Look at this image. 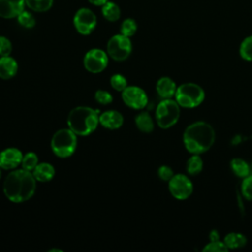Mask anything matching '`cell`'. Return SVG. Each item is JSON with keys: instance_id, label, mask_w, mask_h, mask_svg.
Returning <instances> with one entry per match:
<instances>
[{"instance_id": "cell-1", "label": "cell", "mask_w": 252, "mask_h": 252, "mask_svg": "<svg viewBox=\"0 0 252 252\" xmlns=\"http://www.w3.org/2000/svg\"><path fill=\"white\" fill-rule=\"evenodd\" d=\"M36 189V179L32 171L24 168L10 172L3 184L6 198L13 203H23L30 200Z\"/></svg>"}, {"instance_id": "cell-2", "label": "cell", "mask_w": 252, "mask_h": 252, "mask_svg": "<svg viewBox=\"0 0 252 252\" xmlns=\"http://www.w3.org/2000/svg\"><path fill=\"white\" fill-rule=\"evenodd\" d=\"M216 133L212 125L205 121H196L186 127L183 133L185 149L192 155L206 153L214 145Z\"/></svg>"}, {"instance_id": "cell-3", "label": "cell", "mask_w": 252, "mask_h": 252, "mask_svg": "<svg viewBox=\"0 0 252 252\" xmlns=\"http://www.w3.org/2000/svg\"><path fill=\"white\" fill-rule=\"evenodd\" d=\"M97 110L89 106H77L68 115L67 124L77 136H89L99 123Z\"/></svg>"}, {"instance_id": "cell-4", "label": "cell", "mask_w": 252, "mask_h": 252, "mask_svg": "<svg viewBox=\"0 0 252 252\" xmlns=\"http://www.w3.org/2000/svg\"><path fill=\"white\" fill-rule=\"evenodd\" d=\"M53 154L61 158L71 157L77 148V135L70 129L64 128L56 131L50 142Z\"/></svg>"}, {"instance_id": "cell-5", "label": "cell", "mask_w": 252, "mask_h": 252, "mask_svg": "<svg viewBox=\"0 0 252 252\" xmlns=\"http://www.w3.org/2000/svg\"><path fill=\"white\" fill-rule=\"evenodd\" d=\"M174 99L180 107L194 108L205 99V92L195 83H184L177 87Z\"/></svg>"}, {"instance_id": "cell-6", "label": "cell", "mask_w": 252, "mask_h": 252, "mask_svg": "<svg viewBox=\"0 0 252 252\" xmlns=\"http://www.w3.org/2000/svg\"><path fill=\"white\" fill-rule=\"evenodd\" d=\"M180 117V106L175 99H162L156 108V121L159 128L168 129L174 126Z\"/></svg>"}, {"instance_id": "cell-7", "label": "cell", "mask_w": 252, "mask_h": 252, "mask_svg": "<svg viewBox=\"0 0 252 252\" xmlns=\"http://www.w3.org/2000/svg\"><path fill=\"white\" fill-rule=\"evenodd\" d=\"M107 54L115 61L126 60L132 52V42L129 37L123 34H116L110 37L107 42Z\"/></svg>"}, {"instance_id": "cell-8", "label": "cell", "mask_w": 252, "mask_h": 252, "mask_svg": "<svg viewBox=\"0 0 252 252\" xmlns=\"http://www.w3.org/2000/svg\"><path fill=\"white\" fill-rule=\"evenodd\" d=\"M168 190L173 198L181 201L186 200L193 192V183L185 174H174L168 181Z\"/></svg>"}, {"instance_id": "cell-9", "label": "cell", "mask_w": 252, "mask_h": 252, "mask_svg": "<svg viewBox=\"0 0 252 252\" xmlns=\"http://www.w3.org/2000/svg\"><path fill=\"white\" fill-rule=\"evenodd\" d=\"M83 62L88 72L97 74L107 67L108 56L102 49L93 48L86 53Z\"/></svg>"}, {"instance_id": "cell-10", "label": "cell", "mask_w": 252, "mask_h": 252, "mask_svg": "<svg viewBox=\"0 0 252 252\" xmlns=\"http://www.w3.org/2000/svg\"><path fill=\"white\" fill-rule=\"evenodd\" d=\"M121 97L124 103L133 109H143L148 104L146 92L137 86H127L122 92Z\"/></svg>"}, {"instance_id": "cell-11", "label": "cell", "mask_w": 252, "mask_h": 252, "mask_svg": "<svg viewBox=\"0 0 252 252\" xmlns=\"http://www.w3.org/2000/svg\"><path fill=\"white\" fill-rule=\"evenodd\" d=\"M74 26L79 33L88 35L96 26V17L92 10L81 8L74 16Z\"/></svg>"}, {"instance_id": "cell-12", "label": "cell", "mask_w": 252, "mask_h": 252, "mask_svg": "<svg viewBox=\"0 0 252 252\" xmlns=\"http://www.w3.org/2000/svg\"><path fill=\"white\" fill-rule=\"evenodd\" d=\"M22 152L17 148H7L0 153V167L10 170L16 168L23 159Z\"/></svg>"}, {"instance_id": "cell-13", "label": "cell", "mask_w": 252, "mask_h": 252, "mask_svg": "<svg viewBox=\"0 0 252 252\" xmlns=\"http://www.w3.org/2000/svg\"><path fill=\"white\" fill-rule=\"evenodd\" d=\"M25 0H0V17L11 19L18 17L25 8Z\"/></svg>"}, {"instance_id": "cell-14", "label": "cell", "mask_w": 252, "mask_h": 252, "mask_svg": "<svg viewBox=\"0 0 252 252\" xmlns=\"http://www.w3.org/2000/svg\"><path fill=\"white\" fill-rule=\"evenodd\" d=\"M99 124L109 130H115L123 125V115L117 110H108L99 115Z\"/></svg>"}, {"instance_id": "cell-15", "label": "cell", "mask_w": 252, "mask_h": 252, "mask_svg": "<svg viewBox=\"0 0 252 252\" xmlns=\"http://www.w3.org/2000/svg\"><path fill=\"white\" fill-rule=\"evenodd\" d=\"M156 90L158 94L162 98H172L175 95L177 86L175 82L169 77H161L157 82Z\"/></svg>"}, {"instance_id": "cell-16", "label": "cell", "mask_w": 252, "mask_h": 252, "mask_svg": "<svg viewBox=\"0 0 252 252\" xmlns=\"http://www.w3.org/2000/svg\"><path fill=\"white\" fill-rule=\"evenodd\" d=\"M18 72V63L11 56L0 57V78L3 80L12 79Z\"/></svg>"}, {"instance_id": "cell-17", "label": "cell", "mask_w": 252, "mask_h": 252, "mask_svg": "<svg viewBox=\"0 0 252 252\" xmlns=\"http://www.w3.org/2000/svg\"><path fill=\"white\" fill-rule=\"evenodd\" d=\"M32 172L36 181L48 182L54 177L55 169L52 164L48 162H41L38 163Z\"/></svg>"}, {"instance_id": "cell-18", "label": "cell", "mask_w": 252, "mask_h": 252, "mask_svg": "<svg viewBox=\"0 0 252 252\" xmlns=\"http://www.w3.org/2000/svg\"><path fill=\"white\" fill-rule=\"evenodd\" d=\"M135 124L137 128L143 133H151L154 130V121L148 111H142L135 117Z\"/></svg>"}, {"instance_id": "cell-19", "label": "cell", "mask_w": 252, "mask_h": 252, "mask_svg": "<svg viewBox=\"0 0 252 252\" xmlns=\"http://www.w3.org/2000/svg\"><path fill=\"white\" fill-rule=\"evenodd\" d=\"M229 165L233 174L239 178H244L251 174V166L242 158H232Z\"/></svg>"}, {"instance_id": "cell-20", "label": "cell", "mask_w": 252, "mask_h": 252, "mask_svg": "<svg viewBox=\"0 0 252 252\" xmlns=\"http://www.w3.org/2000/svg\"><path fill=\"white\" fill-rule=\"evenodd\" d=\"M223 243L228 249H239L246 245L247 239L242 233L230 232L224 236Z\"/></svg>"}, {"instance_id": "cell-21", "label": "cell", "mask_w": 252, "mask_h": 252, "mask_svg": "<svg viewBox=\"0 0 252 252\" xmlns=\"http://www.w3.org/2000/svg\"><path fill=\"white\" fill-rule=\"evenodd\" d=\"M203 159L200 155H192L191 158H188L186 162V171L189 175H198L203 170Z\"/></svg>"}, {"instance_id": "cell-22", "label": "cell", "mask_w": 252, "mask_h": 252, "mask_svg": "<svg viewBox=\"0 0 252 252\" xmlns=\"http://www.w3.org/2000/svg\"><path fill=\"white\" fill-rule=\"evenodd\" d=\"M102 15L109 22H115L120 18V9L113 2H106L102 5Z\"/></svg>"}, {"instance_id": "cell-23", "label": "cell", "mask_w": 252, "mask_h": 252, "mask_svg": "<svg viewBox=\"0 0 252 252\" xmlns=\"http://www.w3.org/2000/svg\"><path fill=\"white\" fill-rule=\"evenodd\" d=\"M25 2L30 9L36 12H45L53 4V0H25Z\"/></svg>"}, {"instance_id": "cell-24", "label": "cell", "mask_w": 252, "mask_h": 252, "mask_svg": "<svg viewBox=\"0 0 252 252\" xmlns=\"http://www.w3.org/2000/svg\"><path fill=\"white\" fill-rule=\"evenodd\" d=\"M239 54L242 59L252 61V35L245 37L239 46Z\"/></svg>"}, {"instance_id": "cell-25", "label": "cell", "mask_w": 252, "mask_h": 252, "mask_svg": "<svg viewBox=\"0 0 252 252\" xmlns=\"http://www.w3.org/2000/svg\"><path fill=\"white\" fill-rule=\"evenodd\" d=\"M22 168L28 170V171H32L35 166L38 164V158L37 155L33 152H29L26 155L23 156L22 159Z\"/></svg>"}, {"instance_id": "cell-26", "label": "cell", "mask_w": 252, "mask_h": 252, "mask_svg": "<svg viewBox=\"0 0 252 252\" xmlns=\"http://www.w3.org/2000/svg\"><path fill=\"white\" fill-rule=\"evenodd\" d=\"M120 32H121V34L127 37H131L137 32V23L133 19L124 20L121 24Z\"/></svg>"}, {"instance_id": "cell-27", "label": "cell", "mask_w": 252, "mask_h": 252, "mask_svg": "<svg viewBox=\"0 0 252 252\" xmlns=\"http://www.w3.org/2000/svg\"><path fill=\"white\" fill-rule=\"evenodd\" d=\"M242 179L243 180H242L241 186H240L241 194L246 200L252 201V174H249L248 176H246Z\"/></svg>"}, {"instance_id": "cell-28", "label": "cell", "mask_w": 252, "mask_h": 252, "mask_svg": "<svg viewBox=\"0 0 252 252\" xmlns=\"http://www.w3.org/2000/svg\"><path fill=\"white\" fill-rule=\"evenodd\" d=\"M110 86L117 92H123L127 87V80L121 74H114L110 78Z\"/></svg>"}, {"instance_id": "cell-29", "label": "cell", "mask_w": 252, "mask_h": 252, "mask_svg": "<svg viewBox=\"0 0 252 252\" xmlns=\"http://www.w3.org/2000/svg\"><path fill=\"white\" fill-rule=\"evenodd\" d=\"M17 19H18V23L22 27L27 28V29H32L35 25V20H34L33 16L25 10L17 17Z\"/></svg>"}, {"instance_id": "cell-30", "label": "cell", "mask_w": 252, "mask_h": 252, "mask_svg": "<svg viewBox=\"0 0 252 252\" xmlns=\"http://www.w3.org/2000/svg\"><path fill=\"white\" fill-rule=\"evenodd\" d=\"M228 248L225 246L223 241L217 240V241H210L204 248V252H225Z\"/></svg>"}, {"instance_id": "cell-31", "label": "cell", "mask_w": 252, "mask_h": 252, "mask_svg": "<svg viewBox=\"0 0 252 252\" xmlns=\"http://www.w3.org/2000/svg\"><path fill=\"white\" fill-rule=\"evenodd\" d=\"M94 99L99 104L106 105L112 102L113 97L109 92H106L104 90H97L94 94Z\"/></svg>"}, {"instance_id": "cell-32", "label": "cell", "mask_w": 252, "mask_h": 252, "mask_svg": "<svg viewBox=\"0 0 252 252\" xmlns=\"http://www.w3.org/2000/svg\"><path fill=\"white\" fill-rule=\"evenodd\" d=\"M158 175L161 180L168 182L174 175V172L172 168L169 167L168 165H161L158 169Z\"/></svg>"}, {"instance_id": "cell-33", "label": "cell", "mask_w": 252, "mask_h": 252, "mask_svg": "<svg viewBox=\"0 0 252 252\" xmlns=\"http://www.w3.org/2000/svg\"><path fill=\"white\" fill-rule=\"evenodd\" d=\"M11 52H12L11 41L5 36H0V57L9 56Z\"/></svg>"}, {"instance_id": "cell-34", "label": "cell", "mask_w": 252, "mask_h": 252, "mask_svg": "<svg viewBox=\"0 0 252 252\" xmlns=\"http://www.w3.org/2000/svg\"><path fill=\"white\" fill-rule=\"evenodd\" d=\"M210 241H217V240H220V234H219V231L214 229L210 232Z\"/></svg>"}, {"instance_id": "cell-35", "label": "cell", "mask_w": 252, "mask_h": 252, "mask_svg": "<svg viewBox=\"0 0 252 252\" xmlns=\"http://www.w3.org/2000/svg\"><path fill=\"white\" fill-rule=\"evenodd\" d=\"M108 0H89L90 3L94 4V5H96V6H99V5H103L107 2Z\"/></svg>"}, {"instance_id": "cell-36", "label": "cell", "mask_w": 252, "mask_h": 252, "mask_svg": "<svg viewBox=\"0 0 252 252\" xmlns=\"http://www.w3.org/2000/svg\"><path fill=\"white\" fill-rule=\"evenodd\" d=\"M250 166H251V171H252V161H251V164H250Z\"/></svg>"}, {"instance_id": "cell-37", "label": "cell", "mask_w": 252, "mask_h": 252, "mask_svg": "<svg viewBox=\"0 0 252 252\" xmlns=\"http://www.w3.org/2000/svg\"><path fill=\"white\" fill-rule=\"evenodd\" d=\"M0 169H1V167H0ZM0 178H1V170H0Z\"/></svg>"}]
</instances>
